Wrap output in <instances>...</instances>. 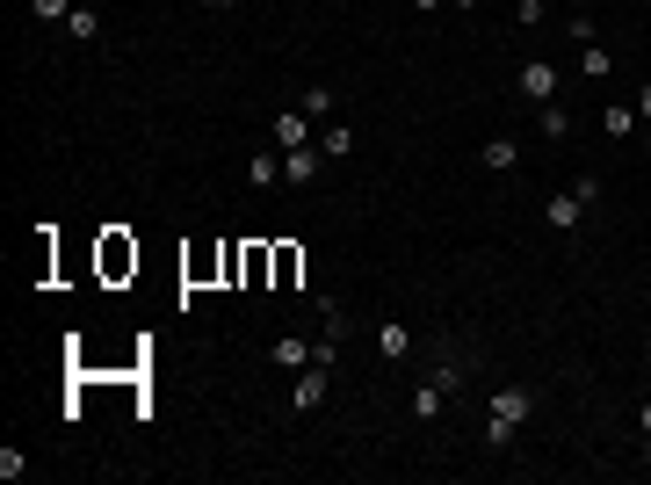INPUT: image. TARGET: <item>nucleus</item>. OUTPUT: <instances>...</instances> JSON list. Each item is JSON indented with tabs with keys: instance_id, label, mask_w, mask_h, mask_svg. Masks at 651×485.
Segmentation results:
<instances>
[{
	"instance_id": "nucleus-1",
	"label": "nucleus",
	"mask_w": 651,
	"mask_h": 485,
	"mask_svg": "<svg viewBox=\"0 0 651 485\" xmlns=\"http://www.w3.org/2000/svg\"><path fill=\"white\" fill-rule=\"evenodd\" d=\"M529 413H536L529 384H500V391L485 399V449H507V442H514V428H521Z\"/></svg>"
},
{
	"instance_id": "nucleus-26",
	"label": "nucleus",
	"mask_w": 651,
	"mask_h": 485,
	"mask_svg": "<svg viewBox=\"0 0 651 485\" xmlns=\"http://www.w3.org/2000/svg\"><path fill=\"white\" fill-rule=\"evenodd\" d=\"M203 8H217V15H225V8H239V0H203Z\"/></svg>"
},
{
	"instance_id": "nucleus-24",
	"label": "nucleus",
	"mask_w": 651,
	"mask_h": 485,
	"mask_svg": "<svg viewBox=\"0 0 651 485\" xmlns=\"http://www.w3.org/2000/svg\"><path fill=\"white\" fill-rule=\"evenodd\" d=\"M637 428H644V442H651V406H637Z\"/></svg>"
},
{
	"instance_id": "nucleus-4",
	"label": "nucleus",
	"mask_w": 651,
	"mask_h": 485,
	"mask_svg": "<svg viewBox=\"0 0 651 485\" xmlns=\"http://www.w3.org/2000/svg\"><path fill=\"white\" fill-rule=\"evenodd\" d=\"M319 167H326L319 145H290V153H283V181H297V189H304V181H319Z\"/></svg>"
},
{
	"instance_id": "nucleus-14",
	"label": "nucleus",
	"mask_w": 651,
	"mask_h": 485,
	"mask_svg": "<svg viewBox=\"0 0 651 485\" xmlns=\"http://www.w3.org/2000/svg\"><path fill=\"white\" fill-rule=\"evenodd\" d=\"M579 73H586V80H608V73H615V58L601 51V37H594V44H579Z\"/></svg>"
},
{
	"instance_id": "nucleus-7",
	"label": "nucleus",
	"mask_w": 651,
	"mask_h": 485,
	"mask_svg": "<svg viewBox=\"0 0 651 485\" xmlns=\"http://www.w3.org/2000/svg\"><path fill=\"white\" fill-rule=\"evenodd\" d=\"M312 348H319V341H304V333H283V341H275L268 355H275V370H290V377H297L304 362H312Z\"/></svg>"
},
{
	"instance_id": "nucleus-18",
	"label": "nucleus",
	"mask_w": 651,
	"mask_h": 485,
	"mask_svg": "<svg viewBox=\"0 0 651 485\" xmlns=\"http://www.w3.org/2000/svg\"><path fill=\"white\" fill-rule=\"evenodd\" d=\"M340 109V87H304V116H333Z\"/></svg>"
},
{
	"instance_id": "nucleus-19",
	"label": "nucleus",
	"mask_w": 651,
	"mask_h": 485,
	"mask_svg": "<svg viewBox=\"0 0 651 485\" xmlns=\"http://www.w3.org/2000/svg\"><path fill=\"white\" fill-rule=\"evenodd\" d=\"M80 8V0H29V15H37V22H66Z\"/></svg>"
},
{
	"instance_id": "nucleus-21",
	"label": "nucleus",
	"mask_w": 651,
	"mask_h": 485,
	"mask_svg": "<svg viewBox=\"0 0 651 485\" xmlns=\"http://www.w3.org/2000/svg\"><path fill=\"white\" fill-rule=\"evenodd\" d=\"M22 471H29V457H22V449H15V442H8V449H0V478H8V485H15Z\"/></svg>"
},
{
	"instance_id": "nucleus-27",
	"label": "nucleus",
	"mask_w": 651,
	"mask_h": 485,
	"mask_svg": "<svg viewBox=\"0 0 651 485\" xmlns=\"http://www.w3.org/2000/svg\"><path fill=\"white\" fill-rule=\"evenodd\" d=\"M449 8H478V0H449Z\"/></svg>"
},
{
	"instance_id": "nucleus-23",
	"label": "nucleus",
	"mask_w": 651,
	"mask_h": 485,
	"mask_svg": "<svg viewBox=\"0 0 651 485\" xmlns=\"http://www.w3.org/2000/svg\"><path fill=\"white\" fill-rule=\"evenodd\" d=\"M637 116H651V80H644V87H637Z\"/></svg>"
},
{
	"instance_id": "nucleus-16",
	"label": "nucleus",
	"mask_w": 651,
	"mask_h": 485,
	"mask_svg": "<svg viewBox=\"0 0 651 485\" xmlns=\"http://www.w3.org/2000/svg\"><path fill=\"white\" fill-rule=\"evenodd\" d=\"M319 153H326V160H348V153H355V131H348V124H326Z\"/></svg>"
},
{
	"instance_id": "nucleus-2",
	"label": "nucleus",
	"mask_w": 651,
	"mask_h": 485,
	"mask_svg": "<svg viewBox=\"0 0 651 485\" xmlns=\"http://www.w3.org/2000/svg\"><path fill=\"white\" fill-rule=\"evenodd\" d=\"M326 384H333V362H304V370L290 377V406H297V413H312V406L326 399Z\"/></svg>"
},
{
	"instance_id": "nucleus-13",
	"label": "nucleus",
	"mask_w": 651,
	"mask_h": 485,
	"mask_svg": "<svg viewBox=\"0 0 651 485\" xmlns=\"http://www.w3.org/2000/svg\"><path fill=\"white\" fill-rule=\"evenodd\" d=\"M246 181H254V189H275V181H283V153H254L246 160Z\"/></svg>"
},
{
	"instance_id": "nucleus-25",
	"label": "nucleus",
	"mask_w": 651,
	"mask_h": 485,
	"mask_svg": "<svg viewBox=\"0 0 651 485\" xmlns=\"http://www.w3.org/2000/svg\"><path fill=\"white\" fill-rule=\"evenodd\" d=\"M413 8H420V15H434V8H449V0H413Z\"/></svg>"
},
{
	"instance_id": "nucleus-15",
	"label": "nucleus",
	"mask_w": 651,
	"mask_h": 485,
	"mask_svg": "<svg viewBox=\"0 0 651 485\" xmlns=\"http://www.w3.org/2000/svg\"><path fill=\"white\" fill-rule=\"evenodd\" d=\"M536 124H543V138H565L572 131V109L565 102H536Z\"/></svg>"
},
{
	"instance_id": "nucleus-6",
	"label": "nucleus",
	"mask_w": 651,
	"mask_h": 485,
	"mask_svg": "<svg viewBox=\"0 0 651 485\" xmlns=\"http://www.w3.org/2000/svg\"><path fill=\"white\" fill-rule=\"evenodd\" d=\"M377 355H384V362H406V355H413V326H406V319H384V326H377Z\"/></svg>"
},
{
	"instance_id": "nucleus-20",
	"label": "nucleus",
	"mask_w": 651,
	"mask_h": 485,
	"mask_svg": "<svg viewBox=\"0 0 651 485\" xmlns=\"http://www.w3.org/2000/svg\"><path fill=\"white\" fill-rule=\"evenodd\" d=\"M572 196H579L586 210H594V203H601V174H572Z\"/></svg>"
},
{
	"instance_id": "nucleus-17",
	"label": "nucleus",
	"mask_w": 651,
	"mask_h": 485,
	"mask_svg": "<svg viewBox=\"0 0 651 485\" xmlns=\"http://www.w3.org/2000/svg\"><path fill=\"white\" fill-rule=\"evenodd\" d=\"M442 406H449L442 384H420V391H413V413H420V420H442Z\"/></svg>"
},
{
	"instance_id": "nucleus-8",
	"label": "nucleus",
	"mask_w": 651,
	"mask_h": 485,
	"mask_svg": "<svg viewBox=\"0 0 651 485\" xmlns=\"http://www.w3.org/2000/svg\"><path fill=\"white\" fill-rule=\"evenodd\" d=\"M58 29H66L73 44H102V8H87V0H80V8H73L66 22H58Z\"/></svg>"
},
{
	"instance_id": "nucleus-10",
	"label": "nucleus",
	"mask_w": 651,
	"mask_h": 485,
	"mask_svg": "<svg viewBox=\"0 0 651 485\" xmlns=\"http://www.w3.org/2000/svg\"><path fill=\"white\" fill-rule=\"evenodd\" d=\"M268 138H275V153H290V145H304V109L275 116V124H268Z\"/></svg>"
},
{
	"instance_id": "nucleus-5",
	"label": "nucleus",
	"mask_w": 651,
	"mask_h": 485,
	"mask_svg": "<svg viewBox=\"0 0 651 485\" xmlns=\"http://www.w3.org/2000/svg\"><path fill=\"white\" fill-rule=\"evenodd\" d=\"M579 218H586V203H579L572 189H565V196H550V203H543V225H550V232H579Z\"/></svg>"
},
{
	"instance_id": "nucleus-22",
	"label": "nucleus",
	"mask_w": 651,
	"mask_h": 485,
	"mask_svg": "<svg viewBox=\"0 0 651 485\" xmlns=\"http://www.w3.org/2000/svg\"><path fill=\"white\" fill-rule=\"evenodd\" d=\"M514 22H529V29H536V22H543V0H514Z\"/></svg>"
},
{
	"instance_id": "nucleus-12",
	"label": "nucleus",
	"mask_w": 651,
	"mask_h": 485,
	"mask_svg": "<svg viewBox=\"0 0 651 485\" xmlns=\"http://www.w3.org/2000/svg\"><path fill=\"white\" fill-rule=\"evenodd\" d=\"M463 377H471V370H463V355H434V377H427V384H442L449 399H456V391H463Z\"/></svg>"
},
{
	"instance_id": "nucleus-9",
	"label": "nucleus",
	"mask_w": 651,
	"mask_h": 485,
	"mask_svg": "<svg viewBox=\"0 0 651 485\" xmlns=\"http://www.w3.org/2000/svg\"><path fill=\"white\" fill-rule=\"evenodd\" d=\"M478 167H485V174H514V167H521V145H514V138H485Z\"/></svg>"
},
{
	"instance_id": "nucleus-3",
	"label": "nucleus",
	"mask_w": 651,
	"mask_h": 485,
	"mask_svg": "<svg viewBox=\"0 0 651 485\" xmlns=\"http://www.w3.org/2000/svg\"><path fill=\"white\" fill-rule=\"evenodd\" d=\"M514 87H521L529 102H557V66H550V58H529V66L514 73Z\"/></svg>"
},
{
	"instance_id": "nucleus-11",
	"label": "nucleus",
	"mask_w": 651,
	"mask_h": 485,
	"mask_svg": "<svg viewBox=\"0 0 651 485\" xmlns=\"http://www.w3.org/2000/svg\"><path fill=\"white\" fill-rule=\"evenodd\" d=\"M601 131H608L615 145H623V138L637 131V109H630V102H608V109H601Z\"/></svg>"
}]
</instances>
